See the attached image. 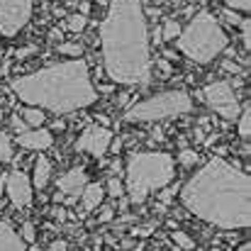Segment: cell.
Returning a JSON list of instances; mask_svg holds the SVG:
<instances>
[{"label": "cell", "instance_id": "cell-17", "mask_svg": "<svg viewBox=\"0 0 251 251\" xmlns=\"http://www.w3.org/2000/svg\"><path fill=\"white\" fill-rule=\"evenodd\" d=\"M22 120L27 122V127H42L44 125V112L39 107H25V117Z\"/></svg>", "mask_w": 251, "mask_h": 251}, {"label": "cell", "instance_id": "cell-7", "mask_svg": "<svg viewBox=\"0 0 251 251\" xmlns=\"http://www.w3.org/2000/svg\"><path fill=\"white\" fill-rule=\"evenodd\" d=\"M202 100L225 120H234L242 112L239 98L234 93V85L229 81H215V83L205 85L202 88Z\"/></svg>", "mask_w": 251, "mask_h": 251}, {"label": "cell", "instance_id": "cell-22", "mask_svg": "<svg viewBox=\"0 0 251 251\" xmlns=\"http://www.w3.org/2000/svg\"><path fill=\"white\" fill-rule=\"evenodd\" d=\"M85 22H88V17H85L83 12H81V15H71V17H69V22H66V27H69L71 32H76V34H78V32H83L85 29Z\"/></svg>", "mask_w": 251, "mask_h": 251}, {"label": "cell", "instance_id": "cell-32", "mask_svg": "<svg viewBox=\"0 0 251 251\" xmlns=\"http://www.w3.org/2000/svg\"><path fill=\"white\" fill-rule=\"evenodd\" d=\"M49 251H69V247H66V242H54Z\"/></svg>", "mask_w": 251, "mask_h": 251}, {"label": "cell", "instance_id": "cell-35", "mask_svg": "<svg viewBox=\"0 0 251 251\" xmlns=\"http://www.w3.org/2000/svg\"><path fill=\"white\" fill-rule=\"evenodd\" d=\"M154 42H156V44L161 42V29H154Z\"/></svg>", "mask_w": 251, "mask_h": 251}, {"label": "cell", "instance_id": "cell-25", "mask_svg": "<svg viewBox=\"0 0 251 251\" xmlns=\"http://www.w3.org/2000/svg\"><path fill=\"white\" fill-rule=\"evenodd\" d=\"M239 29H242V42H244V47L249 49V44H251V22H249V17H247V20H242Z\"/></svg>", "mask_w": 251, "mask_h": 251}, {"label": "cell", "instance_id": "cell-29", "mask_svg": "<svg viewBox=\"0 0 251 251\" xmlns=\"http://www.w3.org/2000/svg\"><path fill=\"white\" fill-rule=\"evenodd\" d=\"M222 15H225V20H227V22H232V25H242V20H244V17H239L234 10H225Z\"/></svg>", "mask_w": 251, "mask_h": 251}, {"label": "cell", "instance_id": "cell-11", "mask_svg": "<svg viewBox=\"0 0 251 251\" xmlns=\"http://www.w3.org/2000/svg\"><path fill=\"white\" fill-rule=\"evenodd\" d=\"M56 185H59V193L66 195L69 202H71V200H76L83 193V188L88 185V176H85V171L81 166H76V168H71V171H66L56 180Z\"/></svg>", "mask_w": 251, "mask_h": 251}, {"label": "cell", "instance_id": "cell-12", "mask_svg": "<svg viewBox=\"0 0 251 251\" xmlns=\"http://www.w3.org/2000/svg\"><path fill=\"white\" fill-rule=\"evenodd\" d=\"M54 144V137L49 129H25L22 134H17V147L27 149V151H44Z\"/></svg>", "mask_w": 251, "mask_h": 251}, {"label": "cell", "instance_id": "cell-20", "mask_svg": "<svg viewBox=\"0 0 251 251\" xmlns=\"http://www.w3.org/2000/svg\"><path fill=\"white\" fill-rule=\"evenodd\" d=\"M171 239H173V244H176L178 249H188V251L195 249V242H193L185 232H180V229H176V232L171 234Z\"/></svg>", "mask_w": 251, "mask_h": 251}, {"label": "cell", "instance_id": "cell-3", "mask_svg": "<svg viewBox=\"0 0 251 251\" xmlns=\"http://www.w3.org/2000/svg\"><path fill=\"white\" fill-rule=\"evenodd\" d=\"M10 88L22 102L32 107H47L54 115L83 110L98 100V90L90 81V71L83 59L39 69L37 74L15 78Z\"/></svg>", "mask_w": 251, "mask_h": 251}, {"label": "cell", "instance_id": "cell-10", "mask_svg": "<svg viewBox=\"0 0 251 251\" xmlns=\"http://www.w3.org/2000/svg\"><path fill=\"white\" fill-rule=\"evenodd\" d=\"M5 190L7 198L12 200L15 207H29L32 205V183L27 178V173L22 171H12L5 176Z\"/></svg>", "mask_w": 251, "mask_h": 251}, {"label": "cell", "instance_id": "cell-5", "mask_svg": "<svg viewBox=\"0 0 251 251\" xmlns=\"http://www.w3.org/2000/svg\"><path fill=\"white\" fill-rule=\"evenodd\" d=\"M229 39L227 32L222 29V25L217 22V17L207 10L198 12L190 25L185 29H180L178 34V49L180 54H185L190 61L195 64H210L215 61L225 49H227Z\"/></svg>", "mask_w": 251, "mask_h": 251}, {"label": "cell", "instance_id": "cell-30", "mask_svg": "<svg viewBox=\"0 0 251 251\" xmlns=\"http://www.w3.org/2000/svg\"><path fill=\"white\" fill-rule=\"evenodd\" d=\"M112 217H115V210H112L110 205H107V207H102V212H100V222L105 225V222H110Z\"/></svg>", "mask_w": 251, "mask_h": 251}, {"label": "cell", "instance_id": "cell-1", "mask_svg": "<svg viewBox=\"0 0 251 251\" xmlns=\"http://www.w3.org/2000/svg\"><path fill=\"white\" fill-rule=\"evenodd\" d=\"M180 200L188 212L220 229H247L251 225V180L249 173L210 159L183 188Z\"/></svg>", "mask_w": 251, "mask_h": 251}, {"label": "cell", "instance_id": "cell-8", "mask_svg": "<svg viewBox=\"0 0 251 251\" xmlns=\"http://www.w3.org/2000/svg\"><path fill=\"white\" fill-rule=\"evenodd\" d=\"M32 17V0H0V34L15 37Z\"/></svg>", "mask_w": 251, "mask_h": 251}, {"label": "cell", "instance_id": "cell-26", "mask_svg": "<svg viewBox=\"0 0 251 251\" xmlns=\"http://www.w3.org/2000/svg\"><path fill=\"white\" fill-rule=\"evenodd\" d=\"M34 237H37V232H34V225H32V222H25V225H22V242H29V244H34Z\"/></svg>", "mask_w": 251, "mask_h": 251}, {"label": "cell", "instance_id": "cell-33", "mask_svg": "<svg viewBox=\"0 0 251 251\" xmlns=\"http://www.w3.org/2000/svg\"><path fill=\"white\" fill-rule=\"evenodd\" d=\"M154 232V225H149V227H144V229H134V234H139V237H147V234H151Z\"/></svg>", "mask_w": 251, "mask_h": 251}, {"label": "cell", "instance_id": "cell-24", "mask_svg": "<svg viewBox=\"0 0 251 251\" xmlns=\"http://www.w3.org/2000/svg\"><path fill=\"white\" fill-rule=\"evenodd\" d=\"M107 193H110L112 198H122V193H125L122 180H120V178H110V180H107Z\"/></svg>", "mask_w": 251, "mask_h": 251}, {"label": "cell", "instance_id": "cell-27", "mask_svg": "<svg viewBox=\"0 0 251 251\" xmlns=\"http://www.w3.org/2000/svg\"><path fill=\"white\" fill-rule=\"evenodd\" d=\"M232 10H239V12H249L251 7V0H225Z\"/></svg>", "mask_w": 251, "mask_h": 251}, {"label": "cell", "instance_id": "cell-9", "mask_svg": "<svg viewBox=\"0 0 251 251\" xmlns=\"http://www.w3.org/2000/svg\"><path fill=\"white\" fill-rule=\"evenodd\" d=\"M110 144H112V132L107 127H100V125L85 127L83 134L76 139V149L83 151V154L95 156V159L105 156V151L110 149Z\"/></svg>", "mask_w": 251, "mask_h": 251}, {"label": "cell", "instance_id": "cell-19", "mask_svg": "<svg viewBox=\"0 0 251 251\" xmlns=\"http://www.w3.org/2000/svg\"><path fill=\"white\" fill-rule=\"evenodd\" d=\"M178 34H180V22L178 20H166L164 22V27H161V39H178Z\"/></svg>", "mask_w": 251, "mask_h": 251}, {"label": "cell", "instance_id": "cell-38", "mask_svg": "<svg viewBox=\"0 0 251 251\" xmlns=\"http://www.w3.org/2000/svg\"><path fill=\"white\" fill-rule=\"evenodd\" d=\"M173 251H180V249H173Z\"/></svg>", "mask_w": 251, "mask_h": 251}, {"label": "cell", "instance_id": "cell-6", "mask_svg": "<svg viewBox=\"0 0 251 251\" xmlns=\"http://www.w3.org/2000/svg\"><path fill=\"white\" fill-rule=\"evenodd\" d=\"M193 112V98L185 90H168L151 95L142 102H137L134 107H129L125 112L127 122H156V120H168V117H178Z\"/></svg>", "mask_w": 251, "mask_h": 251}, {"label": "cell", "instance_id": "cell-15", "mask_svg": "<svg viewBox=\"0 0 251 251\" xmlns=\"http://www.w3.org/2000/svg\"><path fill=\"white\" fill-rule=\"evenodd\" d=\"M49 178H51V164H49L47 156H39L37 164H34V188H39V190L47 188Z\"/></svg>", "mask_w": 251, "mask_h": 251}, {"label": "cell", "instance_id": "cell-37", "mask_svg": "<svg viewBox=\"0 0 251 251\" xmlns=\"http://www.w3.org/2000/svg\"><path fill=\"white\" fill-rule=\"evenodd\" d=\"M151 2H159V5H161V2H166V0H151Z\"/></svg>", "mask_w": 251, "mask_h": 251}, {"label": "cell", "instance_id": "cell-14", "mask_svg": "<svg viewBox=\"0 0 251 251\" xmlns=\"http://www.w3.org/2000/svg\"><path fill=\"white\" fill-rule=\"evenodd\" d=\"M102 198H105V190L100 183H90L85 185L83 193H81V205H83V212H93L102 205Z\"/></svg>", "mask_w": 251, "mask_h": 251}, {"label": "cell", "instance_id": "cell-16", "mask_svg": "<svg viewBox=\"0 0 251 251\" xmlns=\"http://www.w3.org/2000/svg\"><path fill=\"white\" fill-rule=\"evenodd\" d=\"M239 137L249 142L251 137V107L247 105L242 112H239Z\"/></svg>", "mask_w": 251, "mask_h": 251}, {"label": "cell", "instance_id": "cell-13", "mask_svg": "<svg viewBox=\"0 0 251 251\" xmlns=\"http://www.w3.org/2000/svg\"><path fill=\"white\" fill-rule=\"evenodd\" d=\"M0 251H27L22 237L2 220H0Z\"/></svg>", "mask_w": 251, "mask_h": 251}, {"label": "cell", "instance_id": "cell-28", "mask_svg": "<svg viewBox=\"0 0 251 251\" xmlns=\"http://www.w3.org/2000/svg\"><path fill=\"white\" fill-rule=\"evenodd\" d=\"M10 125H12V129H15L17 134H22V132L27 129V122H25L22 117H17V115H12V117H10Z\"/></svg>", "mask_w": 251, "mask_h": 251}, {"label": "cell", "instance_id": "cell-18", "mask_svg": "<svg viewBox=\"0 0 251 251\" xmlns=\"http://www.w3.org/2000/svg\"><path fill=\"white\" fill-rule=\"evenodd\" d=\"M12 156H15L12 142H10V137H7L5 132H0V161H2V164H10Z\"/></svg>", "mask_w": 251, "mask_h": 251}, {"label": "cell", "instance_id": "cell-23", "mask_svg": "<svg viewBox=\"0 0 251 251\" xmlns=\"http://www.w3.org/2000/svg\"><path fill=\"white\" fill-rule=\"evenodd\" d=\"M178 161H180V166H195L198 161H200V156L195 154V151H190V149H183L180 151V156H178Z\"/></svg>", "mask_w": 251, "mask_h": 251}, {"label": "cell", "instance_id": "cell-34", "mask_svg": "<svg viewBox=\"0 0 251 251\" xmlns=\"http://www.w3.org/2000/svg\"><path fill=\"white\" fill-rule=\"evenodd\" d=\"M29 51H34V47H25V49H20V51H17V56H27Z\"/></svg>", "mask_w": 251, "mask_h": 251}, {"label": "cell", "instance_id": "cell-4", "mask_svg": "<svg viewBox=\"0 0 251 251\" xmlns=\"http://www.w3.org/2000/svg\"><path fill=\"white\" fill-rule=\"evenodd\" d=\"M176 176V161L164 151H134L127 159L125 188L134 205H142L151 193L168 185Z\"/></svg>", "mask_w": 251, "mask_h": 251}, {"label": "cell", "instance_id": "cell-36", "mask_svg": "<svg viewBox=\"0 0 251 251\" xmlns=\"http://www.w3.org/2000/svg\"><path fill=\"white\" fill-rule=\"evenodd\" d=\"M5 74V66H2V59H0V76Z\"/></svg>", "mask_w": 251, "mask_h": 251}, {"label": "cell", "instance_id": "cell-2", "mask_svg": "<svg viewBox=\"0 0 251 251\" xmlns=\"http://www.w3.org/2000/svg\"><path fill=\"white\" fill-rule=\"evenodd\" d=\"M105 74L122 85L151 81V49L142 0H112L100 25Z\"/></svg>", "mask_w": 251, "mask_h": 251}, {"label": "cell", "instance_id": "cell-31", "mask_svg": "<svg viewBox=\"0 0 251 251\" xmlns=\"http://www.w3.org/2000/svg\"><path fill=\"white\" fill-rule=\"evenodd\" d=\"M222 69H225L227 74H242V69H239L234 61H225V64H222Z\"/></svg>", "mask_w": 251, "mask_h": 251}, {"label": "cell", "instance_id": "cell-21", "mask_svg": "<svg viewBox=\"0 0 251 251\" xmlns=\"http://www.w3.org/2000/svg\"><path fill=\"white\" fill-rule=\"evenodd\" d=\"M59 51H61L64 56H74V59H81V54H83V44H78V42H74V44L64 42V44H59Z\"/></svg>", "mask_w": 251, "mask_h": 251}]
</instances>
